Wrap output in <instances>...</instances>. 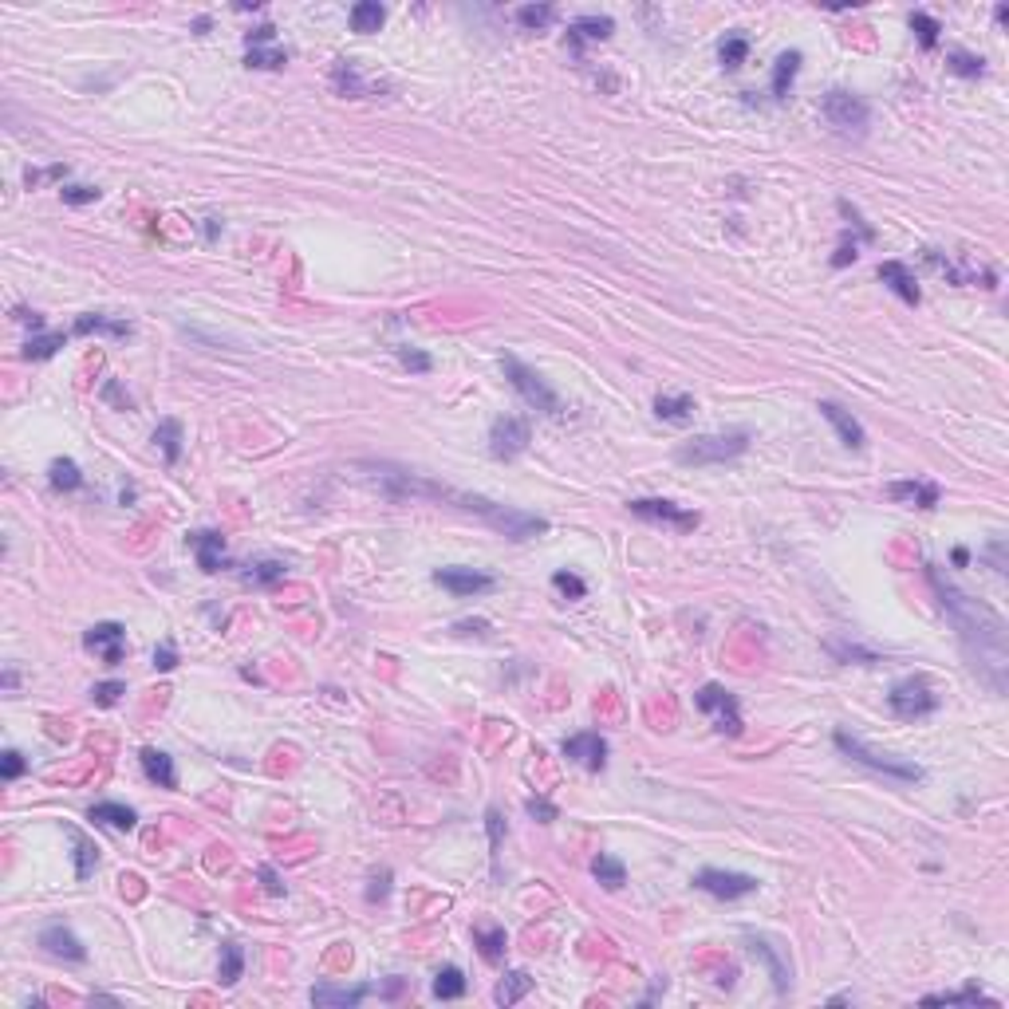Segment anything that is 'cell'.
I'll list each match as a JSON object with an SVG mask.
<instances>
[{"mask_svg": "<svg viewBox=\"0 0 1009 1009\" xmlns=\"http://www.w3.org/2000/svg\"><path fill=\"white\" fill-rule=\"evenodd\" d=\"M931 583L943 599V611L951 616V623L958 627V639H962L966 655H970L974 670L982 675L990 686L1002 694L1005 690V667H1009V647H1005V623L997 611H990L986 603H978L970 596L946 583L938 576V568H931Z\"/></svg>", "mask_w": 1009, "mask_h": 1009, "instance_id": "cell-1", "label": "cell"}, {"mask_svg": "<svg viewBox=\"0 0 1009 1009\" xmlns=\"http://www.w3.org/2000/svg\"><path fill=\"white\" fill-rule=\"evenodd\" d=\"M754 434L746 427L737 430H721V434H702V438H690L678 446V466H726V461L741 458L749 450Z\"/></svg>", "mask_w": 1009, "mask_h": 1009, "instance_id": "cell-2", "label": "cell"}, {"mask_svg": "<svg viewBox=\"0 0 1009 1009\" xmlns=\"http://www.w3.org/2000/svg\"><path fill=\"white\" fill-rule=\"evenodd\" d=\"M501 371H504V379L513 383V391L521 394L524 402H529L532 410H540V414H548V418H564V414H568V407H564V399L556 391L548 387V383L540 379L537 371L529 367V363H521L517 355L513 351H504L501 355Z\"/></svg>", "mask_w": 1009, "mask_h": 1009, "instance_id": "cell-3", "label": "cell"}, {"mask_svg": "<svg viewBox=\"0 0 1009 1009\" xmlns=\"http://www.w3.org/2000/svg\"><path fill=\"white\" fill-rule=\"evenodd\" d=\"M832 741H836V749H840L844 757H852V761H859V765L875 769V773H884V777H892V780H907V785L923 780V765H915V761H903V757H892V754H879V749H872V746H864L859 737H852L848 729H836Z\"/></svg>", "mask_w": 1009, "mask_h": 1009, "instance_id": "cell-4", "label": "cell"}, {"mask_svg": "<svg viewBox=\"0 0 1009 1009\" xmlns=\"http://www.w3.org/2000/svg\"><path fill=\"white\" fill-rule=\"evenodd\" d=\"M820 115H824V123L832 126L836 134L844 138H859L867 131V118H872V107L864 103L859 95L844 91V87H832L824 99H820Z\"/></svg>", "mask_w": 1009, "mask_h": 1009, "instance_id": "cell-5", "label": "cell"}, {"mask_svg": "<svg viewBox=\"0 0 1009 1009\" xmlns=\"http://www.w3.org/2000/svg\"><path fill=\"white\" fill-rule=\"evenodd\" d=\"M694 706L702 710V714L714 718V729L726 737H737L741 734V706H737V694L726 686H718V682H706V686L694 694Z\"/></svg>", "mask_w": 1009, "mask_h": 1009, "instance_id": "cell-6", "label": "cell"}, {"mask_svg": "<svg viewBox=\"0 0 1009 1009\" xmlns=\"http://www.w3.org/2000/svg\"><path fill=\"white\" fill-rule=\"evenodd\" d=\"M887 706H892L895 718L918 721V718H931L938 710V694L927 686V678H903V682H895V686H892Z\"/></svg>", "mask_w": 1009, "mask_h": 1009, "instance_id": "cell-7", "label": "cell"}, {"mask_svg": "<svg viewBox=\"0 0 1009 1009\" xmlns=\"http://www.w3.org/2000/svg\"><path fill=\"white\" fill-rule=\"evenodd\" d=\"M529 442H532L529 418H521V414H501V418H493V427H489V453L497 461L521 458V453L529 450Z\"/></svg>", "mask_w": 1009, "mask_h": 1009, "instance_id": "cell-8", "label": "cell"}, {"mask_svg": "<svg viewBox=\"0 0 1009 1009\" xmlns=\"http://www.w3.org/2000/svg\"><path fill=\"white\" fill-rule=\"evenodd\" d=\"M627 509L635 513V517H642V521L667 524V529H675V532H694L702 524V517L694 509H682V504L662 501V497H635V501H627Z\"/></svg>", "mask_w": 1009, "mask_h": 1009, "instance_id": "cell-9", "label": "cell"}, {"mask_svg": "<svg viewBox=\"0 0 1009 1009\" xmlns=\"http://www.w3.org/2000/svg\"><path fill=\"white\" fill-rule=\"evenodd\" d=\"M694 887L714 899H726V903H734V899H746L757 892V879L746 875V872H721V867H702V872L694 875Z\"/></svg>", "mask_w": 1009, "mask_h": 1009, "instance_id": "cell-10", "label": "cell"}, {"mask_svg": "<svg viewBox=\"0 0 1009 1009\" xmlns=\"http://www.w3.org/2000/svg\"><path fill=\"white\" fill-rule=\"evenodd\" d=\"M560 754L568 761H576V765H583L588 773H599V769L608 765V741H603V734H596V729H580V734L560 741Z\"/></svg>", "mask_w": 1009, "mask_h": 1009, "instance_id": "cell-11", "label": "cell"}, {"mask_svg": "<svg viewBox=\"0 0 1009 1009\" xmlns=\"http://www.w3.org/2000/svg\"><path fill=\"white\" fill-rule=\"evenodd\" d=\"M83 647L95 651L107 667H118L123 655H126V627H123V623H115V619L95 623V627L83 631Z\"/></svg>", "mask_w": 1009, "mask_h": 1009, "instance_id": "cell-12", "label": "cell"}, {"mask_svg": "<svg viewBox=\"0 0 1009 1009\" xmlns=\"http://www.w3.org/2000/svg\"><path fill=\"white\" fill-rule=\"evenodd\" d=\"M434 583L446 588L450 596H458V599H470V596H481V591L497 588V580H493L489 572H478V568H438L434 572Z\"/></svg>", "mask_w": 1009, "mask_h": 1009, "instance_id": "cell-13", "label": "cell"}, {"mask_svg": "<svg viewBox=\"0 0 1009 1009\" xmlns=\"http://www.w3.org/2000/svg\"><path fill=\"white\" fill-rule=\"evenodd\" d=\"M39 946H44L52 958H64V962H87V946L75 938L72 927L64 923H47L39 931Z\"/></svg>", "mask_w": 1009, "mask_h": 1009, "instance_id": "cell-14", "label": "cell"}, {"mask_svg": "<svg viewBox=\"0 0 1009 1009\" xmlns=\"http://www.w3.org/2000/svg\"><path fill=\"white\" fill-rule=\"evenodd\" d=\"M746 946H749V954L761 958V962L769 966V974H773L777 994H789V986H793V966H789L785 958H780L777 943H769L765 935H746Z\"/></svg>", "mask_w": 1009, "mask_h": 1009, "instance_id": "cell-15", "label": "cell"}, {"mask_svg": "<svg viewBox=\"0 0 1009 1009\" xmlns=\"http://www.w3.org/2000/svg\"><path fill=\"white\" fill-rule=\"evenodd\" d=\"M611 32H616V20L611 16H576L568 24V47L572 56H583V44H599V39H608Z\"/></svg>", "mask_w": 1009, "mask_h": 1009, "instance_id": "cell-16", "label": "cell"}, {"mask_svg": "<svg viewBox=\"0 0 1009 1009\" xmlns=\"http://www.w3.org/2000/svg\"><path fill=\"white\" fill-rule=\"evenodd\" d=\"M185 540H190V548L197 552V568L210 572V576H213V572H221L225 564H229V560H225V537H221L217 529H197V532H190Z\"/></svg>", "mask_w": 1009, "mask_h": 1009, "instance_id": "cell-17", "label": "cell"}, {"mask_svg": "<svg viewBox=\"0 0 1009 1009\" xmlns=\"http://www.w3.org/2000/svg\"><path fill=\"white\" fill-rule=\"evenodd\" d=\"M816 410L824 414L828 422H832V430L840 434V442H844L848 450H864V446H867V434H864V427H859V422L852 418V410H844V407H840V402H832V399H820Z\"/></svg>", "mask_w": 1009, "mask_h": 1009, "instance_id": "cell-18", "label": "cell"}, {"mask_svg": "<svg viewBox=\"0 0 1009 1009\" xmlns=\"http://www.w3.org/2000/svg\"><path fill=\"white\" fill-rule=\"evenodd\" d=\"M332 87L340 91L343 99H371L375 91H379V83H371V79L359 75V64L355 59H335L332 67Z\"/></svg>", "mask_w": 1009, "mask_h": 1009, "instance_id": "cell-19", "label": "cell"}, {"mask_svg": "<svg viewBox=\"0 0 1009 1009\" xmlns=\"http://www.w3.org/2000/svg\"><path fill=\"white\" fill-rule=\"evenodd\" d=\"M887 497L899 501V504H911V509H935L943 489L935 481H918V478H907V481H892L887 486Z\"/></svg>", "mask_w": 1009, "mask_h": 1009, "instance_id": "cell-20", "label": "cell"}, {"mask_svg": "<svg viewBox=\"0 0 1009 1009\" xmlns=\"http://www.w3.org/2000/svg\"><path fill=\"white\" fill-rule=\"evenodd\" d=\"M879 280H884L887 289H892V292H895V296H899V300H903V304H911V308H915L918 300H923V292H918V280H915V272L907 269L903 261H884V264H879Z\"/></svg>", "mask_w": 1009, "mask_h": 1009, "instance_id": "cell-21", "label": "cell"}, {"mask_svg": "<svg viewBox=\"0 0 1009 1009\" xmlns=\"http://www.w3.org/2000/svg\"><path fill=\"white\" fill-rule=\"evenodd\" d=\"M134 332L131 320H123V315H103V312H87L75 320L72 335H111V340H126V335Z\"/></svg>", "mask_w": 1009, "mask_h": 1009, "instance_id": "cell-22", "label": "cell"}, {"mask_svg": "<svg viewBox=\"0 0 1009 1009\" xmlns=\"http://www.w3.org/2000/svg\"><path fill=\"white\" fill-rule=\"evenodd\" d=\"M87 820L115 828V832H134L138 828V813L131 805H123V800H99V805L87 808Z\"/></svg>", "mask_w": 1009, "mask_h": 1009, "instance_id": "cell-23", "label": "cell"}, {"mask_svg": "<svg viewBox=\"0 0 1009 1009\" xmlns=\"http://www.w3.org/2000/svg\"><path fill=\"white\" fill-rule=\"evenodd\" d=\"M375 990V986H351V990H343V986H312V1005L320 1009H355Z\"/></svg>", "mask_w": 1009, "mask_h": 1009, "instance_id": "cell-24", "label": "cell"}, {"mask_svg": "<svg viewBox=\"0 0 1009 1009\" xmlns=\"http://www.w3.org/2000/svg\"><path fill=\"white\" fill-rule=\"evenodd\" d=\"M138 761H142V773H146V780H151V785H158V789H177V769H174V757L170 754H162V749H142V754H138Z\"/></svg>", "mask_w": 1009, "mask_h": 1009, "instance_id": "cell-25", "label": "cell"}, {"mask_svg": "<svg viewBox=\"0 0 1009 1009\" xmlns=\"http://www.w3.org/2000/svg\"><path fill=\"white\" fill-rule=\"evenodd\" d=\"M694 410H698V402L690 394H659L655 399V414L662 422H675V427L694 422Z\"/></svg>", "mask_w": 1009, "mask_h": 1009, "instance_id": "cell-26", "label": "cell"}, {"mask_svg": "<svg viewBox=\"0 0 1009 1009\" xmlns=\"http://www.w3.org/2000/svg\"><path fill=\"white\" fill-rule=\"evenodd\" d=\"M348 20H351V32L371 36V32H379V28L387 24V8H383L379 0H359V4H351Z\"/></svg>", "mask_w": 1009, "mask_h": 1009, "instance_id": "cell-27", "label": "cell"}, {"mask_svg": "<svg viewBox=\"0 0 1009 1009\" xmlns=\"http://www.w3.org/2000/svg\"><path fill=\"white\" fill-rule=\"evenodd\" d=\"M800 64H805V56H800L797 47H793V52H780L777 56V64H773V99H777V103H780V99H789V91H793Z\"/></svg>", "mask_w": 1009, "mask_h": 1009, "instance_id": "cell-28", "label": "cell"}, {"mask_svg": "<svg viewBox=\"0 0 1009 1009\" xmlns=\"http://www.w3.org/2000/svg\"><path fill=\"white\" fill-rule=\"evenodd\" d=\"M473 946L481 951V958L486 962H504V951H509V935H504V927H473Z\"/></svg>", "mask_w": 1009, "mask_h": 1009, "instance_id": "cell-29", "label": "cell"}, {"mask_svg": "<svg viewBox=\"0 0 1009 1009\" xmlns=\"http://www.w3.org/2000/svg\"><path fill=\"white\" fill-rule=\"evenodd\" d=\"M154 446L162 450L166 466H177V461H182V422H177V418H162V422H158Z\"/></svg>", "mask_w": 1009, "mask_h": 1009, "instance_id": "cell-30", "label": "cell"}, {"mask_svg": "<svg viewBox=\"0 0 1009 1009\" xmlns=\"http://www.w3.org/2000/svg\"><path fill=\"white\" fill-rule=\"evenodd\" d=\"M529 990H532V974L529 970H509L497 982V990H493V1002H497V1005H517Z\"/></svg>", "mask_w": 1009, "mask_h": 1009, "instance_id": "cell-31", "label": "cell"}, {"mask_svg": "<svg viewBox=\"0 0 1009 1009\" xmlns=\"http://www.w3.org/2000/svg\"><path fill=\"white\" fill-rule=\"evenodd\" d=\"M434 997H442V1002H458V997H466V990H470V982H466V974L458 970V966H442L438 974H434Z\"/></svg>", "mask_w": 1009, "mask_h": 1009, "instance_id": "cell-32", "label": "cell"}, {"mask_svg": "<svg viewBox=\"0 0 1009 1009\" xmlns=\"http://www.w3.org/2000/svg\"><path fill=\"white\" fill-rule=\"evenodd\" d=\"M591 875H596L608 892H619V887L627 884V867H623V859L608 856V852H599L596 859H591Z\"/></svg>", "mask_w": 1009, "mask_h": 1009, "instance_id": "cell-33", "label": "cell"}, {"mask_svg": "<svg viewBox=\"0 0 1009 1009\" xmlns=\"http://www.w3.org/2000/svg\"><path fill=\"white\" fill-rule=\"evenodd\" d=\"M47 481H52L56 493H75L83 489V473H79V466L72 458H56L52 466H47Z\"/></svg>", "mask_w": 1009, "mask_h": 1009, "instance_id": "cell-34", "label": "cell"}, {"mask_svg": "<svg viewBox=\"0 0 1009 1009\" xmlns=\"http://www.w3.org/2000/svg\"><path fill=\"white\" fill-rule=\"evenodd\" d=\"M67 836H72V844H75V852H72V856H75V879H91V872L99 867V848H95V840H87L83 832H75V828H72Z\"/></svg>", "mask_w": 1009, "mask_h": 1009, "instance_id": "cell-35", "label": "cell"}, {"mask_svg": "<svg viewBox=\"0 0 1009 1009\" xmlns=\"http://www.w3.org/2000/svg\"><path fill=\"white\" fill-rule=\"evenodd\" d=\"M67 343V335L64 332H39V335H28V343H24V359H36V363H44V359H52V355L59 351Z\"/></svg>", "mask_w": 1009, "mask_h": 1009, "instance_id": "cell-36", "label": "cell"}, {"mask_svg": "<svg viewBox=\"0 0 1009 1009\" xmlns=\"http://www.w3.org/2000/svg\"><path fill=\"white\" fill-rule=\"evenodd\" d=\"M241 974H245V951L237 943H221V966H217L221 986H237Z\"/></svg>", "mask_w": 1009, "mask_h": 1009, "instance_id": "cell-37", "label": "cell"}, {"mask_svg": "<svg viewBox=\"0 0 1009 1009\" xmlns=\"http://www.w3.org/2000/svg\"><path fill=\"white\" fill-rule=\"evenodd\" d=\"M241 580L253 583V588H272V583L284 580V564L280 560H261V564H249L241 568Z\"/></svg>", "mask_w": 1009, "mask_h": 1009, "instance_id": "cell-38", "label": "cell"}, {"mask_svg": "<svg viewBox=\"0 0 1009 1009\" xmlns=\"http://www.w3.org/2000/svg\"><path fill=\"white\" fill-rule=\"evenodd\" d=\"M923 1002L927 1005H997L994 997L982 994L978 986H966V990H958V994H927Z\"/></svg>", "mask_w": 1009, "mask_h": 1009, "instance_id": "cell-39", "label": "cell"}, {"mask_svg": "<svg viewBox=\"0 0 1009 1009\" xmlns=\"http://www.w3.org/2000/svg\"><path fill=\"white\" fill-rule=\"evenodd\" d=\"M245 64H249V67H261V72H272V67H284V64H289V52H284L280 44L245 47Z\"/></svg>", "mask_w": 1009, "mask_h": 1009, "instance_id": "cell-40", "label": "cell"}, {"mask_svg": "<svg viewBox=\"0 0 1009 1009\" xmlns=\"http://www.w3.org/2000/svg\"><path fill=\"white\" fill-rule=\"evenodd\" d=\"M718 59H721V67H726V72H737V67L749 59V39L737 36V32L726 36V39H721V47H718Z\"/></svg>", "mask_w": 1009, "mask_h": 1009, "instance_id": "cell-41", "label": "cell"}, {"mask_svg": "<svg viewBox=\"0 0 1009 1009\" xmlns=\"http://www.w3.org/2000/svg\"><path fill=\"white\" fill-rule=\"evenodd\" d=\"M394 359H399L410 375H430L434 371V355L422 351V348H410V343H399V348H394Z\"/></svg>", "mask_w": 1009, "mask_h": 1009, "instance_id": "cell-42", "label": "cell"}, {"mask_svg": "<svg viewBox=\"0 0 1009 1009\" xmlns=\"http://www.w3.org/2000/svg\"><path fill=\"white\" fill-rule=\"evenodd\" d=\"M552 16H556V8H552V4H524V8H517V24L524 28V32H544V28L552 24Z\"/></svg>", "mask_w": 1009, "mask_h": 1009, "instance_id": "cell-43", "label": "cell"}, {"mask_svg": "<svg viewBox=\"0 0 1009 1009\" xmlns=\"http://www.w3.org/2000/svg\"><path fill=\"white\" fill-rule=\"evenodd\" d=\"M946 67L962 79H982L986 75V59L974 56V52H951L946 56Z\"/></svg>", "mask_w": 1009, "mask_h": 1009, "instance_id": "cell-44", "label": "cell"}, {"mask_svg": "<svg viewBox=\"0 0 1009 1009\" xmlns=\"http://www.w3.org/2000/svg\"><path fill=\"white\" fill-rule=\"evenodd\" d=\"M911 32L918 36V44L927 47V52H935L938 47V32H943V24H938L935 16H927V13H911Z\"/></svg>", "mask_w": 1009, "mask_h": 1009, "instance_id": "cell-45", "label": "cell"}, {"mask_svg": "<svg viewBox=\"0 0 1009 1009\" xmlns=\"http://www.w3.org/2000/svg\"><path fill=\"white\" fill-rule=\"evenodd\" d=\"M552 588H556L564 599H583V596H588V583H583L576 572H564V568L552 576Z\"/></svg>", "mask_w": 1009, "mask_h": 1009, "instance_id": "cell-46", "label": "cell"}, {"mask_svg": "<svg viewBox=\"0 0 1009 1009\" xmlns=\"http://www.w3.org/2000/svg\"><path fill=\"white\" fill-rule=\"evenodd\" d=\"M99 194H103V190H95V185H79V182L59 185V197H64V205H91V202H99Z\"/></svg>", "mask_w": 1009, "mask_h": 1009, "instance_id": "cell-47", "label": "cell"}, {"mask_svg": "<svg viewBox=\"0 0 1009 1009\" xmlns=\"http://www.w3.org/2000/svg\"><path fill=\"white\" fill-rule=\"evenodd\" d=\"M123 694H126V682H118V678L91 686V702H95V706H115V702L123 698Z\"/></svg>", "mask_w": 1009, "mask_h": 1009, "instance_id": "cell-48", "label": "cell"}, {"mask_svg": "<svg viewBox=\"0 0 1009 1009\" xmlns=\"http://www.w3.org/2000/svg\"><path fill=\"white\" fill-rule=\"evenodd\" d=\"M524 813H529L532 820H540V824H552V820H560V808L552 805V800H544V797H529V800H524Z\"/></svg>", "mask_w": 1009, "mask_h": 1009, "instance_id": "cell-49", "label": "cell"}, {"mask_svg": "<svg viewBox=\"0 0 1009 1009\" xmlns=\"http://www.w3.org/2000/svg\"><path fill=\"white\" fill-rule=\"evenodd\" d=\"M486 828H489L493 864H497V856H501V840H504V820H501V808H486Z\"/></svg>", "mask_w": 1009, "mask_h": 1009, "instance_id": "cell-50", "label": "cell"}, {"mask_svg": "<svg viewBox=\"0 0 1009 1009\" xmlns=\"http://www.w3.org/2000/svg\"><path fill=\"white\" fill-rule=\"evenodd\" d=\"M103 399L111 402L115 410H134V399L123 391V383H118V379H107V383H103Z\"/></svg>", "mask_w": 1009, "mask_h": 1009, "instance_id": "cell-51", "label": "cell"}, {"mask_svg": "<svg viewBox=\"0 0 1009 1009\" xmlns=\"http://www.w3.org/2000/svg\"><path fill=\"white\" fill-rule=\"evenodd\" d=\"M24 773H28V761L20 757L16 749H8V754L0 757V777H4V780H20Z\"/></svg>", "mask_w": 1009, "mask_h": 1009, "instance_id": "cell-52", "label": "cell"}, {"mask_svg": "<svg viewBox=\"0 0 1009 1009\" xmlns=\"http://www.w3.org/2000/svg\"><path fill=\"white\" fill-rule=\"evenodd\" d=\"M387 895H391V867H379V872H371L367 899H371V903H383Z\"/></svg>", "mask_w": 1009, "mask_h": 1009, "instance_id": "cell-53", "label": "cell"}, {"mask_svg": "<svg viewBox=\"0 0 1009 1009\" xmlns=\"http://www.w3.org/2000/svg\"><path fill=\"white\" fill-rule=\"evenodd\" d=\"M177 662H182V659H177L174 639H162V642H158V647H154V670H174Z\"/></svg>", "mask_w": 1009, "mask_h": 1009, "instance_id": "cell-54", "label": "cell"}, {"mask_svg": "<svg viewBox=\"0 0 1009 1009\" xmlns=\"http://www.w3.org/2000/svg\"><path fill=\"white\" fill-rule=\"evenodd\" d=\"M859 256V241L856 237H844V241H840V249L832 253V269H844V264H852Z\"/></svg>", "mask_w": 1009, "mask_h": 1009, "instance_id": "cell-55", "label": "cell"}, {"mask_svg": "<svg viewBox=\"0 0 1009 1009\" xmlns=\"http://www.w3.org/2000/svg\"><path fill=\"white\" fill-rule=\"evenodd\" d=\"M276 44V28L272 24H256L253 32H245V47H269Z\"/></svg>", "mask_w": 1009, "mask_h": 1009, "instance_id": "cell-56", "label": "cell"}, {"mask_svg": "<svg viewBox=\"0 0 1009 1009\" xmlns=\"http://www.w3.org/2000/svg\"><path fill=\"white\" fill-rule=\"evenodd\" d=\"M44 177H67V166H47V170H32V166H28V174H24V182H28V190H36L39 182H44Z\"/></svg>", "mask_w": 1009, "mask_h": 1009, "instance_id": "cell-57", "label": "cell"}, {"mask_svg": "<svg viewBox=\"0 0 1009 1009\" xmlns=\"http://www.w3.org/2000/svg\"><path fill=\"white\" fill-rule=\"evenodd\" d=\"M13 320H16V323H28V328H32V335L44 332V315L32 312V308H13Z\"/></svg>", "mask_w": 1009, "mask_h": 1009, "instance_id": "cell-58", "label": "cell"}, {"mask_svg": "<svg viewBox=\"0 0 1009 1009\" xmlns=\"http://www.w3.org/2000/svg\"><path fill=\"white\" fill-rule=\"evenodd\" d=\"M832 655H840V659H864V662H879L872 651H864V647H840V642H832Z\"/></svg>", "mask_w": 1009, "mask_h": 1009, "instance_id": "cell-59", "label": "cell"}, {"mask_svg": "<svg viewBox=\"0 0 1009 1009\" xmlns=\"http://www.w3.org/2000/svg\"><path fill=\"white\" fill-rule=\"evenodd\" d=\"M261 879H264V887H269V895H284V884H280V875H276L272 864H261Z\"/></svg>", "mask_w": 1009, "mask_h": 1009, "instance_id": "cell-60", "label": "cell"}, {"mask_svg": "<svg viewBox=\"0 0 1009 1009\" xmlns=\"http://www.w3.org/2000/svg\"><path fill=\"white\" fill-rule=\"evenodd\" d=\"M210 24H213L210 16H197V20H194V32H210Z\"/></svg>", "mask_w": 1009, "mask_h": 1009, "instance_id": "cell-61", "label": "cell"}, {"mask_svg": "<svg viewBox=\"0 0 1009 1009\" xmlns=\"http://www.w3.org/2000/svg\"><path fill=\"white\" fill-rule=\"evenodd\" d=\"M994 20H997V24H1009V8H1005V4H997V13H994Z\"/></svg>", "mask_w": 1009, "mask_h": 1009, "instance_id": "cell-62", "label": "cell"}, {"mask_svg": "<svg viewBox=\"0 0 1009 1009\" xmlns=\"http://www.w3.org/2000/svg\"><path fill=\"white\" fill-rule=\"evenodd\" d=\"M954 564H970V552H966V548H954Z\"/></svg>", "mask_w": 1009, "mask_h": 1009, "instance_id": "cell-63", "label": "cell"}]
</instances>
